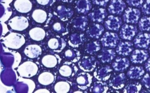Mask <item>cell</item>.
Wrapping results in <instances>:
<instances>
[{
    "instance_id": "cell-5",
    "label": "cell",
    "mask_w": 150,
    "mask_h": 93,
    "mask_svg": "<svg viewBox=\"0 0 150 93\" xmlns=\"http://www.w3.org/2000/svg\"><path fill=\"white\" fill-rule=\"evenodd\" d=\"M113 69L112 66L108 65L98 66L94 73V76L98 81H107L112 77Z\"/></svg>"
},
{
    "instance_id": "cell-41",
    "label": "cell",
    "mask_w": 150,
    "mask_h": 93,
    "mask_svg": "<svg viewBox=\"0 0 150 93\" xmlns=\"http://www.w3.org/2000/svg\"><path fill=\"white\" fill-rule=\"evenodd\" d=\"M73 54V53L72 51L70 49H68L65 52V56L67 57H71L72 56Z\"/></svg>"
},
{
    "instance_id": "cell-37",
    "label": "cell",
    "mask_w": 150,
    "mask_h": 93,
    "mask_svg": "<svg viewBox=\"0 0 150 93\" xmlns=\"http://www.w3.org/2000/svg\"><path fill=\"white\" fill-rule=\"evenodd\" d=\"M110 0H92L93 4L98 6L105 7Z\"/></svg>"
},
{
    "instance_id": "cell-3",
    "label": "cell",
    "mask_w": 150,
    "mask_h": 93,
    "mask_svg": "<svg viewBox=\"0 0 150 93\" xmlns=\"http://www.w3.org/2000/svg\"><path fill=\"white\" fill-rule=\"evenodd\" d=\"M119 40L120 38L117 34L107 32L101 38V42L103 47L112 49L117 47Z\"/></svg>"
},
{
    "instance_id": "cell-15",
    "label": "cell",
    "mask_w": 150,
    "mask_h": 93,
    "mask_svg": "<svg viewBox=\"0 0 150 93\" xmlns=\"http://www.w3.org/2000/svg\"><path fill=\"white\" fill-rule=\"evenodd\" d=\"M130 61L127 58L118 57L112 64V67L115 71L119 72H123L130 66Z\"/></svg>"
},
{
    "instance_id": "cell-28",
    "label": "cell",
    "mask_w": 150,
    "mask_h": 93,
    "mask_svg": "<svg viewBox=\"0 0 150 93\" xmlns=\"http://www.w3.org/2000/svg\"><path fill=\"white\" fill-rule=\"evenodd\" d=\"M70 89L69 84L65 81H60L56 83L54 86L55 91L57 93H66Z\"/></svg>"
},
{
    "instance_id": "cell-21",
    "label": "cell",
    "mask_w": 150,
    "mask_h": 93,
    "mask_svg": "<svg viewBox=\"0 0 150 93\" xmlns=\"http://www.w3.org/2000/svg\"><path fill=\"white\" fill-rule=\"evenodd\" d=\"M45 30L40 27H35L30 30L29 35L33 40L41 41L44 39L45 36Z\"/></svg>"
},
{
    "instance_id": "cell-17",
    "label": "cell",
    "mask_w": 150,
    "mask_h": 93,
    "mask_svg": "<svg viewBox=\"0 0 150 93\" xmlns=\"http://www.w3.org/2000/svg\"><path fill=\"white\" fill-rule=\"evenodd\" d=\"M108 16L106 9L103 8H98L94 10L89 14L91 20L96 23H103Z\"/></svg>"
},
{
    "instance_id": "cell-6",
    "label": "cell",
    "mask_w": 150,
    "mask_h": 93,
    "mask_svg": "<svg viewBox=\"0 0 150 93\" xmlns=\"http://www.w3.org/2000/svg\"><path fill=\"white\" fill-rule=\"evenodd\" d=\"M9 26L13 30L21 31L28 28L29 23L28 19L24 16H15L9 21Z\"/></svg>"
},
{
    "instance_id": "cell-33",
    "label": "cell",
    "mask_w": 150,
    "mask_h": 93,
    "mask_svg": "<svg viewBox=\"0 0 150 93\" xmlns=\"http://www.w3.org/2000/svg\"><path fill=\"white\" fill-rule=\"evenodd\" d=\"M101 44L99 42H93L89 46V51L91 53H96L101 49Z\"/></svg>"
},
{
    "instance_id": "cell-10",
    "label": "cell",
    "mask_w": 150,
    "mask_h": 93,
    "mask_svg": "<svg viewBox=\"0 0 150 93\" xmlns=\"http://www.w3.org/2000/svg\"><path fill=\"white\" fill-rule=\"evenodd\" d=\"M122 19L113 15L109 16L105 21L104 26L107 30L118 31L122 26Z\"/></svg>"
},
{
    "instance_id": "cell-25",
    "label": "cell",
    "mask_w": 150,
    "mask_h": 93,
    "mask_svg": "<svg viewBox=\"0 0 150 93\" xmlns=\"http://www.w3.org/2000/svg\"><path fill=\"white\" fill-rule=\"evenodd\" d=\"M91 77L89 74H84L80 75L76 79L77 83L82 86V87L87 88V86H89L92 83Z\"/></svg>"
},
{
    "instance_id": "cell-7",
    "label": "cell",
    "mask_w": 150,
    "mask_h": 93,
    "mask_svg": "<svg viewBox=\"0 0 150 93\" xmlns=\"http://www.w3.org/2000/svg\"><path fill=\"white\" fill-rule=\"evenodd\" d=\"M141 12L139 9L128 7L123 15V21L128 24H136L140 19Z\"/></svg>"
},
{
    "instance_id": "cell-29",
    "label": "cell",
    "mask_w": 150,
    "mask_h": 93,
    "mask_svg": "<svg viewBox=\"0 0 150 93\" xmlns=\"http://www.w3.org/2000/svg\"><path fill=\"white\" fill-rule=\"evenodd\" d=\"M138 27L141 31H150V17L142 18L138 23Z\"/></svg>"
},
{
    "instance_id": "cell-1",
    "label": "cell",
    "mask_w": 150,
    "mask_h": 93,
    "mask_svg": "<svg viewBox=\"0 0 150 93\" xmlns=\"http://www.w3.org/2000/svg\"><path fill=\"white\" fill-rule=\"evenodd\" d=\"M25 39L23 35L11 32L3 39V43L6 47L12 49H19L25 44Z\"/></svg>"
},
{
    "instance_id": "cell-39",
    "label": "cell",
    "mask_w": 150,
    "mask_h": 93,
    "mask_svg": "<svg viewBox=\"0 0 150 93\" xmlns=\"http://www.w3.org/2000/svg\"><path fill=\"white\" fill-rule=\"evenodd\" d=\"M37 1L40 5H45L49 3L50 0H37Z\"/></svg>"
},
{
    "instance_id": "cell-20",
    "label": "cell",
    "mask_w": 150,
    "mask_h": 93,
    "mask_svg": "<svg viewBox=\"0 0 150 93\" xmlns=\"http://www.w3.org/2000/svg\"><path fill=\"white\" fill-rule=\"evenodd\" d=\"M142 88L141 83L136 81H132L128 83L123 90V93H138L140 92Z\"/></svg>"
},
{
    "instance_id": "cell-2",
    "label": "cell",
    "mask_w": 150,
    "mask_h": 93,
    "mask_svg": "<svg viewBox=\"0 0 150 93\" xmlns=\"http://www.w3.org/2000/svg\"><path fill=\"white\" fill-rule=\"evenodd\" d=\"M38 70V66L30 61L23 63L18 68V72L20 76L24 78H30L35 75Z\"/></svg>"
},
{
    "instance_id": "cell-30",
    "label": "cell",
    "mask_w": 150,
    "mask_h": 93,
    "mask_svg": "<svg viewBox=\"0 0 150 93\" xmlns=\"http://www.w3.org/2000/svg\"><path fill=\"white\" fill-rule=\"evenodd\" d=\"M79 11L83 13H86L91 8V5L89 0H84L79 2Z\"/></svg>"
},
{
    "instance_id": "cell-34",
    "label": "cell",
    "mask_w": 150,
    "mask_h": 93,
    "mask_svg": "<svg viewBox=\"0 0 150 93\" xmlns=\"http://www.w3.org/2000/svg\"><path fill=\"white\" fill-rule=\"evenodd\" d=\"M141 84L148 89H150V74L147 73L141 80Z\"/></svg>"
},
{
    "instance_id": "cell-32",
    "label": "cell",
    "mask_w": 150,
    "mask_h": 93,
    "mask_svg": "<svg viewBox=\"0 0 150 93\" xmlns=\"http://www.w3.org/2000/svg\"><path fill=\"white\" fill-rule=\"evenodd\" d=\"M145 0H126L128 5L130 7H134L140 8L142 7Z\"/></svg>"
},
{
    "instance_id": "cell-26",
    "label": "cell",
    "mask_w": 150,
    "mask_h": 93,
    "mask_svg": "<svg viewBox=\"0 0 150 93\" xmlns=\"http://www.w3.org/2000/svg\"><path fill=\"white\" fill-rule=\"evenodd\" d=\"M32 17L37 23H43L46 21L47 14L45 11L42 9H36L33 13Z\"/></svg>"
},
{
    "instance_id": "cell-24",
    "label": "cell",
    "mask_w": 150,
    "mask_h": 93,
    "mask_svg": "<svg viewBox=\"0 0 150 93\" xmlns=\"http://www.w3.org/2000/svg\"><path fill=\"white\" fill-rule=\"evenodd\" d=\"M108 84L105 81H98L95 82L92 87V92L94 93H106L109 90Z\"/></svg>"
},
{
    "instance_id": "cell-13",
    "label": "cell",
    "mask_w": 150,
    "mask_h": 93,
    "mask_svg": "<svg viewBox=\"0 0 150 93\" xmlns=\"http://www.w3.org/2000/svg\"><path fill=\"white\" fill-rule=\"evenodd\" d=\"M116 56V52L114 49L105 47L99 52L98 58L100 62L106 64L111 62Z\"/></svg>"
},
{
    "instance_id": "cell-4",
    "label": "cell",
    "mask_w": 150,
    "mask_h": 93,
    "mask_svg": "<svg viewBox=\"0 0 150 93\" xmlns=\"http://www.w3.org/2000/svg\"><path fill=\"white\" fill-rule=\"evenodd\" d=\"M127 77L124 73H120L112 76L108 82L109 87L114 89L124 88L127 81Z\"/></svg>"
},
{
    "instance_id": "cell-14",
    "label": "cell",
    "mask_w": 150,
    "mask_h": 93,
    "mask_svg": "<svg viewBox=\"0 0 150 93\" xmlns=\"http://www.w3.org/2000/svg\"><path fill=\"white\" fill-rule=\"evenodd\" d=\"M134 44L131 42H120L116 48V53L124 57L129 55L134 50Z\"/></svg>"
},
{
    "instance_id": "cell-16",
    "label": "cell",
    "mask_w": 150,
    "mask_h": 93,
    "mask_svg": "<svg viewBox=\"0 0 150 93\" xmlns=\"http://www.w3.org/2000/svg\"><path fill=\"white\" fill-rule=\"evenodd\" d=\"M144 73L145 70L142 66H132L128 70L127 76L130 79L138 80L142 78Z\"/></svg>"
},
{
    "instance_id": "cell-23",
    "label": "cell",
    "mask_w": 150,
    "mask_h": 93,
    "mask_svg": "<svg viewBox=\"0 0 150 93\" xmlns=\"http://www.w3.org/2000/svg\"><path fill=\"white\" fill-rule=\"evenodd\" d=\"M104 31V28L102 25L99 24H95L88 31V33L91 37L99 39Z\"/></svg>"
},
{
    "instance_id": "cell-36",
    "label": "cell",
    "mask_w": 150,
    "mask_h": 93,
    "mask_svg": "<svg viewBox=\"0 0 150 93\" xmlns=\"http://www.w3.org/2000/svg\"><path fill=\"white\" fill-rule=\"evenodd\" d=\"M59 41L57 39L55 38H52L48 41V46L51 49H57L59 47Z\"/></svg>"
},
{
    "instance_id": "cell-22",
    "label": "cell",
    "mask_w": 150,
    "mask_h": 93,
    "mask_svg": "<svg viewBox=\"0 0 150 93\" xmlns=\"http://www.w3.org/2000/svg\"><path fill=\"white\" fill-rule=\"evenodd\" d=\"M54 79V76L52 73L48 72H45L39 75L38 80L40 84L47 85L52 83Z\"/></svg>"
},
{
    "instance_id": "cell-27",
    "label": "cell",
    "mask_w": 150,
    "mask_h": 93,
    "mask_svg": "<svg viewBox=\"0 0 150 93\" xmlns=\"http://www.w3.org/2000/svg\"><path fill=\"white\" fill-rule=\"evenodd\" d=\"M42 63L45 67L52 68L57 65V61L54 56L48 55L43 57L42 59Z\"/></svg>"
},
{
    "instance_id": "cell-11",
    "label": "cell",
    "mask_w": 150,
    "mask_h": 93,
    "mask_svg": "<svg viewBox=\"0 0 150 93\" xmlns=\"http://www.w3.org/2000/svg\"><path fill=\"white\" fill-rule=\"evenodd\" d=\"M126 7V4L122 0H111L108 11L110 14L120 15Z\"/></svg>"
},
{
    "instance_id": "cell-40",
    "label": "cell",
    "mask_w": 150,
    "mask_h": 93,
    "mask_svg": "<svg viewBox=\"0 0 150 93\" xmlns=\"http://www.w3.org/2000/svg\"><path fill=\"white\" fill-rule=\"evenodd\" d=\"M53 28L55 30L57 31H59L61 29V24L59 23H55L54 25Z\"/></svg>"
},
{
    "instance_id": "cell-35",
    "label": "cell",
    "mask_w": 150,
    "mask_h": 93,
    "mask_svg": "<svg viewBox=\"0 0 150 93\" xmlns=\"http://www.w3.org/2000/svg\"><path fill=\"white\" fill-rule=\"evenodd\" d=\"M142 11L145 15H150V0H146L142 7Z\"/></svg>"
},
{
    "instance_id": "cell-12",
    "label": "cell",
    "mask_w": 150,
    "mask_h": 93,
    "mask_svg": "<svg viewBox=\"0 0 150 93\" xmlns=\"http://www.w3.org/2000/svg\"><path fill=\"white\" fill-rule=\"evenodd\" d=\"M147 51L137 49L133 51L130 56L131 62L134 64H142L149 58Z\"/></svg>"
},
{
    "instance_id": "cell-8",
    "label": "cell",
    "mask_w": 150,
    "mask_h": 93,
    "mask_svg": "<svg viewBox=\"0 0 150 93\" xmlns=\"http://www.w3.org/2000/svg\"><path fill=\"white\" fill-rule=\"evenodd\" d=\"M137 26L124 24L120 28L119 36L122 39L131 41L138 32Z\"/></svg>"
},
{
    "instance_id": "cell-38",
    "label": "cell",
    "mask_w": 150,
    "mask_h": 93,
    "mask_svg": "<svg viewBox=\"0 0 150 93\" xmlns=\"http://www.w3.org/2000/svg\"><path fill=\"white\" fill-rule=\"evenodd\" d=\"M146 70L147 72H150V58L147 60L144 64Z\"/></svg>"
},
{
    "instance_id": "cell-42",
    "label": "cell",
    "mask_w": 150,
    "mask_h": 93,
    "mask_svg": "<svg viewBox=\"0 0 150 93\" xmlns=\"http://www.w3.org/2000/svg\"><path fill=\"white\" fill-rule=\"evenodd\" d=\"M149 53L150 54V46L149 47Z\"/></svg>"
},
{
    "instance_id": "cell-19",
    "label": "cell",
    "mask_w": 150,
    "mask_h": 93,
    "mask_svg": "<svg viewBox=\"0 0 150 93\" xmlns=\"http://www.w3.org/2000/svg\"><path fill=\"white\" fill-rule=\"evenodd\" d=\"M42 49L38 45L35 44L28 45L26 46L24 50V53L28 58H34L41 54Z\"/></svg>"
},
{
    "instance_id": "cell-9",
    "label": "cell",
    "mask_w": 150,
    "mask_h": 93,
    "mask_svg": "<svg viewBox=\"0 0 150 93\" xmlns=\"http://www.w3.org/2000/svg\"><path fill=\"white\" fill-rule=\"evenodd\" d=\"M134 46L136 48H148L150 44V34L147 33L140 32L134 40Z\"/></svg>"
},
{
    "instance_id": "cell-31",
    "label": "cell",
    "mask_w": 150,
    "mask_h": 93,
    "mask_svg": "<svg viewBox=\"0 0 150 93\" xmlns=\"http://www.w3.org/2000/svg\"><path fill=\"white\" fill-rule=\"evenodd\" d=\"M59 73L63 77H68L71 75L72 73V69L68 65H63L60 68Z\"/></svg>"
},
{
    "instance_id": "cell-18",
    "label": "cell",
    "mask_w": 150,
    "mask_h": 93,
    "mask_svg": "<svg viewBox=\"0 0 150 93\" xmlns=\"http://www.w3.org/2000/svg\"><path fill=\"white\" fill-rule=\"evenodd\" d=\"M14 6L16 10L21 13H27L31 10L32 4L29 0H16Z\"/></svg>"
}]
</instances>
